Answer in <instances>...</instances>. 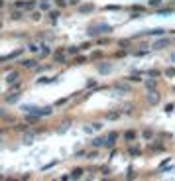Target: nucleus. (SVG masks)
Here are the masks:
<instances>
[{"label":"nucleus","instance_id":"obj_1","mask_svg":"<svg viewBox=\"0 0 175 181\" xmlns=\"http://www.w3.org/2000/svg\"><path fill=\"white\" fill-rule=\"evenodd\" d=\"M22 110L30 114H38V116H49L53 114V106H35V104H24Z\"/></svg>","mask_w":175,"mask_h":181},{"label":"nucleus","instance_id":"obj_2","mask_svg":"<svg viewBox=\"0 0 175 181\" xmlns=\"http://www.w3.org/2000/svg\"><path fill=\"white\" fill-rule=\"evenodd\" d=\"M112 32V26L110 24H98V26H94V28H89V38H97V36L100 34H110Z\"/></svg>","mask_w":175,"mask_h":181},{"label":"nucleus","instance_id":"obj_3","mask_svg":"<svg viewBox=\"0 0 175 181\" xmlns=\"http://www.w3.org/2000/svg\"><path fill=\"white\" fill-rule=\"evenodd\" d=\"M16 8H26V10H34L35 8V0H18L14 2Z\"/></svg>","mask_w":175,"mask_h":181},{"label":"nucleus","instance_id":"obj_4","mask_svg":"<svg viewBox=\"0 0 175 181\" xmlns=\"http://www.w3.org/2000/svg\"><path fill=\"white\" fill-rule=\"evenodd\" d=\"M140 36H157V38H161V36H165V30H163V28H152V30L142 32Z\"/></svg>","mask_w":175,"mask_h":181},{"label":"nucleus","instance_id":"obj_5","mask_svg":"<svg viewBox=\"0 0 175 181\" xmlns=\"http://www.w3.org/2000/svg\"><path fill=\"white\" fill-rule=\"evenodd\" d=\"M160 100H161V97H160V93H157V90H150V93H148V103H150L152 106H156Z\"/></svg>","mask_w":175,"mask_h":181},{"label":"nucleus","instance_id":"obj_6","mask_svg":"<svg viewBox=\"0 0 175 181\" xmlns=\"http://www.w3.org/2000/svg\"><path fill=\"white\" fill-rule=\"evenodd\" d=\"M169 44H171V41H169L167 38H161V40H156V41H153V49H163V47H167Z\"/></svg>","mask_w":175,"mask_h":181},{"label":"nucleus","instance_id":"obj_7","mask_svg":"<svg viewBox=\"0 0 175 181\" xmlns=\"http://www.w3.org/2000/svg\"><path fill=\"white\" fill-rule=\"evenodd\" d=\"M97 71L102 73V75H106V73L112 71V65H110V63H97Z\"/></svg>","mask_w":175,"mask_h":181},{"label":"nucleus","instance_id":"obj_8","mask_svg":"<svg viewBox=\"0 0 175 181\" xmlns=\"http://www.w3.org/2000/svg\"><path fill=\"white\" fill-rule=\"evenodd\" d=\"M144 87H146L148 90H156V87H157V79H156V77L146 79V81H144Z\"/></svg>","mask_w":175,"mask_h":181},{"label":"nucleus","instance_id":"obj_9","mask_svg":"<svg viewBox=\"0 0 175 181\" xmlns=\"http://www.w3.org/2000/svg\"><path fill=\"white\" fill-rule=\"evenodd\" d=\"M94 10V4H81V6L77 8V12L79 14H91Z\"/></svg>","mask_w":175,"mask_h":181},{"label":"nucleus","instance_id":"obj_10","mask_svg":"<svg viewBox=\"0 0 175 181\" xmlns=\"http://www.w3.org/2000/svg\"><path fill=\"white\" fill-rule=\"evenodd\" d=\"M20 63H22V67H26V69H35L38 67V61L35 59H22Z\"/></svg>","mask_w":175,"mask_h":181},{"label":"nucleus","instance_id":"obj_11","mask_svg":"<svg viewBox=\"0 0 175 181\" xmlns=\"http://www.w3.org/2000/svg\"><path fill=\"white\" fill-rule=\"evenodd\" d=\"M18 79H20V73H18V71H12V73H8V77H6V83L14 85V83H18Z\"/></svg>","mask_w":175,"mask_h":181},{"label":"nucleus","instance_id":"obj_12","mask_svg":"<svg viewBox=\"0 0 175 181\" xmlns=\"http://www.w3.org/2000/svg\"><path fill=\"white\" fill-rule=\"evenodd\" d=\"M175 12V8H157V16H169V14H173Z\"/></svg>","mask_w":175,"mask_h":181},{"label":"nucleus","instance_id":"obj_13","mask_svg":"<svg viewBox=\"0 0 175 181\" xmlns=\"http://www.w3.org/2000/svg\"><path fill=\"white\" fill-rule=\"evenodd\" d=\"M55 81H57V77H41V79H38L40 85H49V83H55Z\"/></svg>","mask_w":175,"mask_h":181},{"label":"nucleus","instance_id":"obj_14","mask_svg":"<svg viewBox=\"0 0 175 181\" xmlns=\"http://www.w3.org/2000/svg\"><path fill=\"white\" fill-rule=\"evenodd\" d=\"M6 100H8V103H18V100H20V93H18V90H16V93H10L6 97Z\"/></svg>","mask_w":175,"mask_h":181},{"label":"nucleus","instance_id":"obj_15","mask_svg":"<svg viewBox=\"0 0 175 181\" xmlns=\"http://www.w3.org/2000/svg\"><path fill=\"white\" fill-rule=\"evenodd\" d=\"M114 89L118 90V93H130V87H128V85H124V83H118Z\"/></svg>","mask_w":175,"mask_h":181},{"label":"nucleus","instance_id":"obj_16","mask_svg":"<svg viewBox=\"0 0 175 181\" xmlns=\"http://www.w3.org/2000/svg\"><path fill=\"white\" fill-rule=\"evenodd\" d=\"M83 173H85V171H83L81 167H75V169H73V171H71V179H79V177H81Z\"/></svg>","mask_w":175,"mask_h":181},{"label":"nucleus","instance_id":"obj_17","mask_svg":"<svg viewBox=\"0 0 175 181\" xmlns=\"http://www.w3.org/2000/svg\"><path fill=\"white\" fill-rule=\"evenodd\" d=\"M53 61H55V63H63V61H65V55H63L61 51H55V53H53Z\"/></svg>","mask_w":175,"mask_h":181},{"label":"nucleus","instance_id":"obj_18","mask_svg":"<svg viewBox=\"0 0 175 181\" xmlns=\"http://www.w3.org/2000/svg\"><path fill=\"white\" fill-rule=\"evenodd\" d=\"M142 138H144V140H152V138H153V130L152 128H146L144 132H142Z\"/></svg>","mask_w":175,"mask_h":181},{"label":"nucleus","instance_id":"obj_19","mask_svg":"<svg viewBox=\"0 0 175 181\" xmlns=\"http://www.w3.org/2000/svg\"><path fill=\"white\" fill-rule=\"evenodd\" d=\"M128 79H130L132 83H140V81H142V73H138V71H136V73H132Z\"/></svg>","mask_w":175,"mask_h":181},{"label":"nucleus","instance_id":"obj_20","mask_svg":"<svg viewBox=\"0 0 175 181\" xmlns=\"http://www.w3.org/2000/svg\"><path fill=\"white\" fill-rule=\"evenodd\" d=\"M40 51H41V55L45 57V55H49V53H51V47L47 45V44H41V49Z\"/></svg>","mask_w":175,"mask_h":181},{"label":"nucleus","instance_id":"obj_21","mask_svg":"<svg viewBox=\"0 0 175 181\" xmlns=\"http://www.w3.org/2000/svg\"><path fill=\"white\" fill-rule=\"evenodd\" d=\"M163 75H165V77H169V79H171V77H175V67H167L165 71H163Z\"/></svg>","mask_w":175,"mask_h":181},{"label":"nucleus","instance_id":"obj_22","mask_svg":"<svg viewBox=\"0 0 175 181\" xmlns=\"http://www.w3.org/2000/svg\"><path fill=\"white\" fill-rule=\"evenodd\" d=\"M34 140H35V134H34V132H30V134L24 136V144H30V142H34Z\"/></svg>","mask_w":175,"mask_h":181},{"label":"nucleus","instance_id":"obj_23","mask_svg":"<svg viewBox=\"0 0 175 181\" xmlns=\"http://www.w3.org/2000/svg\"><path fill=\"white\" fill-rule=\"evenodd\" d=\"M40 8L44 10V12H49L51 10V6H49V2H47V0H41V4H40Z\"/></svg>","mask_w":175,"mask_h":181},{"label":"nucleus","instance_id":"obj_24","mask_svg":"<svg viewBox=\"0 0 175 181\" xmlns=\"http://www.w3.org/2000/svg\"><path fill=\"white\" fill-rule=\"evenodd\" d=\"M124 138H126V140H128V142H132V140H136V132H134V130L126 132V134H124Z\"/></svg>","mask_w":175,"mask_h":181},{"label":"nucleus","instance_id":"obj_25","mask_svg":"<svg viewBox=\"0 0 175 181\" xmlns=\"http://www.w3.org/2000/svg\"><path fill=\"white\" fill-rule=\"evenodd\" d=\"M148 75H150V77H160L161 75V71H160V69H150V71H148Z\"/></svg>","mask_w":175,"mask_h":181},{"label":"nucleus","instance_id":"obj_26","mask_svg":"<svg viewBox=\"0 0 175 181\" xmlns=\"http://www.w3.org/2000/svg\"><path fill=\"white\" fill-rule=\"evenodd\" d=\"M10 18H12V20H20V18H22V12H20V10H12Z\"/></svg>","mask_w":175,"mask_h":181},{"label":"nucleus","instance_id":"obj_27","mask_svg":"<svg viewBox=\"0 0 175 181\" xmlns=\"http://www.w3.org/2000/svg\"><path fill=\"white\" fill-rule=\"evenodd\" d=\"M67 51L71 53V55H75V53H79V51H81V45H71V47H69Z\"/></svg>","mask_w":175,"mask_h":181},{"label":"nucleus","instance_id":"obj_28","mask_svg":"<svg viewBox=\"0 0 175 181\" xmlns=\"http://www.w3.org/2000/svg\"><path fill=\"white\" fill-rule=\"evenodd\" d=\"M28 49H30L31 53H35V51H40V49H41V45H38V44H30V45H28Z\"/></svg>","mask_w":175,"mask_h":181},{"label":"nucleus","instance_id":"obj_29","mask_svg":"<svg viewBox=\"0 0 175 181\" xmlns=\"http://www.w3.org/2000/svg\"><path fill=\"white\" fill-rule=\"evenodd\" d=\"M93 146H104V138H94V140H93Z\"/></svg>","mask_w":175,"mask_h":181},{"label":"nucleus","instance_id":"obj_30","mask_svg":"<svg viewBox=\"0 0 175 181\" xmlns=\"http://www.w3.org/2000/svg\"><path fill=\"white\" fill-rule=\"evenodd\" d=\"M148 4H150L152 8H160V6H161V0H150Z\"/></svg>","mask_w":175,"mask_h":181},{"label":"nucleus","instance_id":"obj_31","mask_svg":"<svg viewBox=\"0 0 175 181\" xmlns=\"http://www.w3.org/2000/svg\"><path fill=\"white\" fill-rule=\"evenodd\" d=\"M173 110H175V104H173V103H169V104H165V112H167V114H171Z\"/></svg>","mask_w":175,"mask_h":181},{"label":"nucleus","instance_id":"obj_32","mask_svg":"<svg viewBox=\"0 0 175 181\" xmlns=\"http://www.w3.org/2000/svg\"><path fill=\"white\" fill-rule=\"evenodd\" d=\"M106 118L108 120H116V118H120V112H110V114H106Z\"/></svg>","mask_w":175,"mask_h":181},{"label":"nucleus","instance_id":"obj_33","mask_svg":"<svg viewBox=\"0 0 175 181\" xmlns=\"http://www.w3.org/2000/svg\"><path fill=\"white\" fill-rule=\"evenodd\" d=\"M130 154H132V156H140V154H142V150H140V148H130Z\"/></svg>","mask_w":175,"mask_h":181},{"label":"nucleus","instance_id":"obj_34","mask_svg":"<svg viewBox=\"0 0 175 181\" xmlns=\"http://www.w3.org/2000/svg\"><path fill=\"white\" fill-rule=\"evenodd\" d=\"M49 18H51V20H53V22H55V20L59 18V12H55V10H49Z\"/></svg>","mask_w":175,"mask_h":181},{"label":"nucleus","instance_id":"obj_35","mask_svg":"<svg viewBox=\"0 0 175 181\" xmlns=\"http://www.w3.org/2000/svg\"><path fill=\"white\" fill-rule=\"evenodd\" d=\"M97 156H98V152H97V150H94V152H89V154H87V159H94Z\"/></svg>","mask_w":175,"mask_h":181},{"label":"nucleus","instance_id":"obj_36","mask_svg":"<svg viewBox=\"0 0 175 181\" xmlns=\"http://www.w3.org/2000/svg\"><path fill=\"white\" fill-rule=\"evenodd\" d=\"M40 18H41V14H40V12H31V20H34V22H38Z\"/></svg>","mask_w":175,"mask_h":181},{"label":"nucleus","instance_id":"obj_37","mask_svg":"<svg viewBox=\"0 0 175 181\" xmlns=\"http://www.w3.org/2000/svg\"><path fill=\"white\" fill-rule=\"evenodd\" d=\"M67 4H69V2H67V0H57V6H59V8H65V6H67Z\"/></svg>","mask_w":175,"mask_h":181},{"label":"nucleus","instance_id":"obj_38","mask_svg":"<svg viewBox=\"0 0 175 181\" xmlns=\"http://www.w3.org/2000/svg\"><path fill=\"white\" fill-rule=\"evenodd\" d=\"M146 53H148L146 49H142V51H134V55H136V57H144Z\"/></svg>","mask_w":175,"mask_h":181},{"label":"nucleus","instance_id":"obj_39","mask_svg":"<svg viewBox=\"0 0 175 181\" xmlns=\"http://www.w3.org/2000/svg\"><path fill=\"white\" fill-rule=\"evenodd\" d=\"M69 4H71V6H79V4H81V0H67Z\"/></svg>","mask_w":175,"mask_h":181},{"label":"nucleus","instance_id":"obj_40","mask_svg":"<svg viewBox=\"0 0 175 181\" xmlns=\"http://www.w3.org/2000/svg\"><path fill=\"white\" fill-rule=\"evenodd\" d=\"M85 61H87V57H77V59H75V63H79V65H81V63H85Z\"/></svg>","mask_w":175,"mask_h":181},{"label":"nucleus","instance_id":"obj_41","mask_svg":"<svg viewBox=\"0 0 175 181\" xmlns=\"http://www.w3.org/2000/svg\"><path fill=\"white\" fill-rule=\"evenodd\" d=\"M91 57H93V59H98V57H102V53H100V51H94Z\"/></svg>","mask_w":175,"mask_h":181},{"label":"nucleus","instance_id":"obj_42","mask_svg":"<svg viewBox=\"0 0 175 181\" xmlns=\"http://www.w3.org/2000/svg\"><path fill=\"white\" fill-rule=\"evenodd\" d=\"M118 44H120L122 47H124V45H130V40H120V41H118Z\"/></svg>","mask_w":175,"mask_h":181},{"label":"nucleus","instance_id":"obj_43","mask_svg":"<svg viewBox=\"0 0 175 181\" xmlns=\"http://www.w3.org/2000/svg\"><path fill=\"white\" fill-rule=\"evenodd\" d=\"M102 175H110V167H102Z\"/></svg>","mask_w":175,"mask_h":181},{"label":"nucleus","instance_id":"obj_44","mask_svg":"<svg viewBox=\"0 0 175 181\" xmlns=\"http://www.w3.org/2000/svg\"><path fill=\"white\" fill-rule=\"evenodd\" d=\"M94 85H97V81H94V79H93V81H87V87H94Z\"/></svg>","mask_w":175,"mask_h":181},{"label":"nucleus","instance_id":"obj_45","mask_svg":"<svg viewBox=\"0 0 175 181\" xmlns=\"http://www.w3.org/2000/svg\"><path fill=\"white\" fill-rule=\"evenodd\" d=\"M4 114H6V112H4V108H0V118H2Z\"/></svg>","mask_w":175,"mask_h":181},{"label":"nucleus","instance_id":"obj_46","mask_svg":"<svg viewBox=\"0 0 175 181\" xmlns=\"http://www.w3.org/2000/svg\"><path fill=\"white\" fill-rule=\"evenodd\" d=\"M171 63H175V53H171Z\"/></svg>","mask_w":175,"mask_h":181},{"label":"nucleus","instance_id":"obj_47","mask_svg":"<svg viewBox=\"0 0 175 181\" xmlns=\"http://www.w3.org/2000/svg\"><path fill=\"white\" fill-rule=\"evenodd\" d=\"M4 6V0H0V8H2Z\"/></svg>","mask_w":175,"mask_h":181}]
</instances>
